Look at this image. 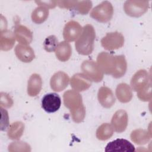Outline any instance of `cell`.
Returning <instances> with one entry per match:
<instances>
[{
  "mask_svg": "<svg viewBox=\"0 0 152 152\" xmlns=\"http://www.w3.org/2000/svg\"><path fill=\"white\" fill-rule=\"evenodd\" d=\"M49 16L48 8L40 6L37 7L31 13V20L36 24H42L46 20Z\"/></svg>",
  "mask_w": 152,
  "mask_h": 152,
  "instance_id": "25",
  "label": "cell"
},
{
  "mask_svg": "<svg viewBox=\"0 0 152 152\" xmlns=\"http://www.w3.org/2000/svg\"><path fill=\"white\" fill-rule=\"evenodd\" d=\"M8 151L10 152L14 151H30L31 147L29 144L26 142L18 141L11 142L8 145Z\"/></svg>",
  "mask_w": 152,
  "mask_h": 152,
  "instance_id": "26",
  "label": "cell"
},
{
  "mask_svg": "<svg viewBox=\"0 0 152 152\" xmlns=\"http://www.w3.org/2000/svg\"><path fill=\"white\" fill-rule=\"evenodd\" d=\"M97 64L103 74L111 75L115 78L123 77L127 69L126 61L124 55L114 56L106 52L98 55Z\"/></svg>",
  "mask_w": 152,
  "mask_h": 152,
  "instance_id": "1",
  "label": "cell"
},
{
  "mask_svg": "<svg viewBox=\"0 0 152 152\" xmlns=\"http://www.w3.org/2000/svg\"><path fill=\"white\" fill-rule=\"evenodd\" d=\"M1 31L7 30V23L5 18H4L2 15H1Z\"/></svg>",
  "mask_w": 152,
  "mask_h": 152,
  "instance_id": "33",
  "label": "cell"
},
{
  "mask_svg": "<svg viewBox=\"0 0 152 152\" xmlns=\"http://www.w3.org/2000/svg\"><path fill=\"white\" fill-rule=\"evenodd\" d=\"M14 33L8 30L1 31L0 33V49L1 50L8 51L11 50L15 42Z\"/></svg>",
  "mask_w": 152,
  "mask_h": 152,
  "instance_id": "19",
  "label": "cell"
},
{
  "mask_svg": "<svg viewBox=\"0 0 152 152\" xmlns=\"http://www.w3.org/2000/svg\"><path fill=\"white\" fill-rule=\"evenodd\" d=\"M63 99L65 106L70 111L72 120L76 123L83 121L86 116V109L80 93L74 90H68L64 93Z\"/></svg>",
  "mask_w": 152,
  "mask_h": 152,
  "instance_id": "2",
  "label": "cell"
},
{
  "mask_svg": "<svg viewBox=\"0 0 152 152\" xmlns=\"http://www.w3.org/2000/svg\"><path fill=\"white\" fill-rule=\"evenodd\" d=\"M95 38L96 33L94 27L91 24L84 26L80 37L75 43L77 52L82 55L91 54L94 49Z\"/></svg>",
  "mask_w": 152,
  "mask_h": 152,
  "instance_id": "3",
  "label": "cell"
},
{
  "mask_svg": "<svg viewBox=\"0 0 152 152\" xmlns=\"http://www.w3.org/2000/svg\"><path fill=\"white\" fill-rule=\"evenodd\" d=\"M92 7V2L90 1H77L75 6V9L80 14L85 15L87 14Z\"/></svg>",
  "mask_w": 152,
  "mask_h": 152,
  "instance_id": "28",
  "label": "cell"
},
{
  "mask_svg": "<svg viewBox=\"0 0 152 152\" xmlns=\"http://www.w3.org/2000/svg\"><path fill=\"white\" fill-rule=\"evenodd\" d=\"M15 53L17 58L23 62L28 63L35 58V54L31 46L18 44L15 48Z\"/></svg>",
  "mask_w": 152,
  "mask_h": 152,
  "instance_id": "17",
  "label": "cell"
},
{
  "mask_svg": "<svg viewBox=\"0 0 152 152\" xmlns=\"http://www.w3.org/2000/svg\"><path fill=\"white\" fill-rule=\"evenodd\" d=\"M24 130V124L20 121H16L12 123L8 130L7 135L11 140H19L23 135Z\"/></svg>",
  "mask_w": 152,
  "mask_h": 152,
  "instance_id": "23",
  "label": "cell"
},
{
  "mask_svg": "<svg viewBox=\"0 0 152 152\" xmlns=\"http://www.w3.org/2000/svg\"><path fill=\"white\" fill-rule=\"evenodd\" d=\"M150 84L151 77L145 69L137 71L131 80V88L137 92L141 91Z\"/></svg>",
  "mask_w": 152,
  "mask_h": 152,
  "instance_id": "8",
  "label": "cell"
},
{
  "mask_svg": "<svg viewBox=\"0 0 152 152\" xmlns=\"http://www.w3.org/2000/svg\"><path fill=\"white\" fill-rule=\"evenodd\" d=\"M100 104L104 108H110L115 103V97L111 89L106 86L101 87L97 93Z\"/></svg>",
  "mask_w": 152,
  "mask_h": 152,
  "instance_id": "15",
  "label": "cell"
},
{
  "mask_svg": "<svg viewBox=\"0 0 152 152\" xmlns=\"http://www.w3.org/2000/svg\"><path fill=\"white\" fill-rule=\"evenodd\" d=\"M77 1H57V4L60 8H67V9H72L75 8Z\"/></svg>",
  "mask_w": 152,
  "mask_h": 152,
  "instance_id": "31",
  "label": "cell"
},
{
  "mask_svg": "<svg viewBox=\"0 0 152 152\" xmlns=\"http://www.w3.org/2000/svg\"><path fill=\"white\" fill-rule=\"evenodd\" d=\"M58 44L59 43L57 37L54 35H50L45 39L43 46L46 51L48 52H52L55 50Z\"/></svg>",
  "mask_w": 152,
  "mask_h": 152,
  "instance_id": "27",
  "label": "cell"
},
{
  "mask_svg": "<svg viewBox=\"0 0 152 152\" xmlns=\"http://www.w3.org/2000/svg\"><path fill=\"white\" fill-rule=\"evenodd\" d=\"M42 80L40 75L33 74L29 78L27 83V93L31 97L37 96L41 91Z\"/></svg>",
  "mask_w": 152,
  "mask_h": 152,
  "instance_id": "18",
  "label": "cell"
},
{
  "mask_svg": "<svg viewBox=\"0 0 152 152\" xmlns=\"http://www.w3.org/2000/svg\"><path fill=\"white\" fill-rule=\"evenodd\" d=\"M61 104V100L56 93H49L44 96L42 100V107L48 113H53L58 110Z\"/></svg>",
  "mask_w": 152,
  "mask_h": 152,
  "instance_id": "9",
  "label": "cell"
},
{
  "mask_svg": "<svg viewBox=\"0 0 152 152\" xmlns=\"http://www.w3.org/2000/svg\"><path fill=\"white\" fill-rule=\"evenodd\" d=\"M81 68L83 73L92 81L98 83L103 78V72L102 71L97 62L92 60H86L83 62Z\"/></svg>",
  "mask_w": 152,
  "mask_h": 152,
  "instance_id": "7",
  "label": "cell"
},
{
  "mask_svg": "<svg viewBox=\"0 0 152 152\" xmlns=\"http://www.w3.org/2000/svg\"><path fill=\"white\" fill-rule=\"evenodd\" d=\"M92 81L84 73H77L74 74L71 80V87L76 91H84L89 88L91 85Z\"/></svg>",
  "mask_w": 152,
  "mask_h": 152,
  "instance_id": "13",
  "label": "cell"
},
{
  "mask_svg": "<svg viewBox=\"0 0 152 152\" xmlns=\"http://www.w3.org/2000/svg\"><path fill=\"white\" fill-rule=\"evenodd\" d=\"M55 52L58 60L62 62L67 61L70 58L72 54L71 46L68 42L62 41L59 43Z\"/></svg>",
  "mask_w": 152,
  "mask_h": 152,
  "instance_id": "21",
  "label": "cell"
},
{
  "mask_svg": "<svg viewBox=\"0 0 152 152\" xmlns=\"http://www.w3.org/2000/svg\"><path fill=\"white\" fill-rule=\"evenodd\" d=\"M114 129L112 125L108 123L102 124L96 130V135L98 140L101 141L107 140L113 134Z\"/></svg>",
  "mask_w": 152,
  "mask_h": 152,
  "instance_id": "24",
  "label": "cell"
},
{
  "mask_svg": "<svg viewBox=\"0 0 152 152\" xmlns=\"http://www.w3.org/2000/svg\"><path fill=\"white\" fill-rule=\"evenodd\" d=\"M137 97L141 101H150L151 99V84H149L141 91L137 92Z\"/></svg>",
  "mask_w": 152,
  "mask_h": 152,
  "instance_id": "29",
  "label": "cell"
},
{
  "mask_svg": "<svg viewBox=\"0 0 152 152\" xmlns=\"http://www.w3.org/2000/svg\"><path fill=\"white\" fill-rule=\"evenodd\" d=\"M124 44V37L122 33L115 31L107 33L101 40L102 46L106 50H113L118 49Z\"/></svg>",
  "mask_w": 152,
  "mask_h": 152,
  "instance_id": "6",
  "label": "cell"
},
{
  "mask_svg": "<svg viewBox=\"0 0 152 152\" xmlns=\"http://www.w3.org/2000/svg\"><path fill=\"white\" fill-rule=\"evenodd\" d=\"M14 35L16 40L21 45H29L33 40V33L27 27L17 24L14 29Z\"/></svg>",
  "mask_w": 152,
  "mask_h": 152,
  "instance_id": "16",
  "label": "cell"
},
{
  "mask_svg": "<svg viewBox=\"0 0 152 152\" xmlns=\"http://www.w3.org/2000/svg\"><path fill=\"white\" fill-rule=\"evenodd\" d=\"M113 14V8L112 4L107 1L95 7L90 12V17L100 23L109 21Z\"/></svg>",
  "mask_w": 152,
  "mask_h": 152,
  "instance_id": "4",
  "label": "cell"
},
{
  "mask_svg": "<svg viewBox=\"0 0 152 152\" xmlns=\"http://www.w3.org/2000/svg\"><path fill=\"white\" fill-rule=\"evenodd\" d=\"M116 96L121 103H128L132 98V88L126 83H120L116 88Z\"/></svg>",
  "mask_w": 152,
  "mask_h": 152,
  "instance_id": "20",
  "label": "cell"
},
{
  "mask_svg": "<svg viewBox=\"0 0 152 152\" xmlns=\"http://www.w3.org/2000/svg\"><path fill=\"white\" fill-rule=\"evenodd\" d=\"M69 82V78L68 75L63 71H58L51 77L50 85L53 91L60 92L66 88Z\"/></svg>",
  "mask_w": 152,
  "mask_h": 152,
  "instance_id": "12",
  "label": "cell"
},
{
  "mask_svg": "<svg viewBox=\"0 0 152 152\" xmlns=\"http://www.w3.org/2000/svg\"><path fill=\"white\" fill-rule=\"evenodd\" d=\"M135 150L134 145L125 139H116L109 142L105 147L106 152L112 151H134Z\"/></svg>",
  "mask_w": 152,
  "mask_h": 152,
  "instance_id": "14",
  "label": "cell"
},
{
  "mask_svg": "<svg viewBox=\"0 0 152 152\" xmlns=\"http://www.w3.org/2000/svg\"><path fill=\"white\" fill-rule=\"evenodd\" d=\"M130 137L131 140L138 145H144L151 139V133L142 129H137L132 131Z\"/></svg>",
  "mask_w": 152,
  "mask_h": 152,
  "instance_id": "22",
  "label": "cell"
},
{
  "mask_svg": "<svg viewBox=\"0 0 152 152\" xmlns=\"http://www.w3.org/2000/svg\"><path fill=\"white\" fill-rule=\"evenodd\" d=\"M0 104L1 107L10 108L13 105V100L12 98L6 93L1 92L0 93Z\"/></svg>",
  "mask_w": 152,
  "mask_h": 152,
  "instance_id": "30",
  "label": "cell"
},
{
  "mask_svg": "<svg viewBox=\"0 0 152 152\" xmlns=\"http://www.w3.org/2000/svg\"><path fill=\"white\" fill-rule=\"evenodd\" d=\"M36 3L40 6L46 7L47 8H52L56 7L57 1H36Z\"/></svg>",
  "mask_w": 152,
  "mask_h": 152,
  "instance_id": "32",
  "label": "cell"
},
{
  "mask_svg": "<svg viewBox=\"0 0 152 152\" xmlns=\"http://www.w3.org/2000/svg\"><path fill=\"white\" fill-rule=\"evenodd\" d=\"M128 122V116L126 112L123 109L117 110L112 116L111 120L113 129L118 133L125 131Z\"/></svg>",
  "mask_w": 152,
  "mask_h": 152,
  "instance_id": "11",
  "label": "cell"
},
{
  "mask_svg": "<svg viewBox=\"0 0 152 152\" xmlns=\"http://www.w3.org/2000/svg\"><path fill=\"white\" fill-rule=\"evenodd\" d=\"M149 5V1H126L124 10L128 15L139 17L148 11Z\"/></svg>",
  "mask_w": 152,
  "mask_h": 152,
  "instance_id": "5",
  "label": "cell"
},
{
  "mask_svg": "<svg viewBox=\"0 0 152 152\" xmlns=\"http://www.w3.org/2000/svg\"><path fill=\"white\" fill-rule=\"evenodd\" d=\"M83 28L81 25L75 21H69L68 22L63 30V37L67 42H73L77 40L82 32Z\"/></svg>",
  "mask_w": 152,
  "mask_h": 152,
  "instance_id": "10",
  "label": "cell"
}]
</instances>
